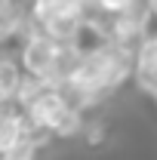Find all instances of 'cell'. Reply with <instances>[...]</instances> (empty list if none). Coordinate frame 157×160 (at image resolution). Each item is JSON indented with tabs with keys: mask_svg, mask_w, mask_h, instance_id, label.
<instances>
[{
	"mask_svg": "<svg viewBox=\"0 0 157 160\" xmlns=\"http://www.w3.org/2000/svg\"><path fill=\"white\" fill-rule=\"evenodd\" d=\"M59 49H62V43H56L46 31L37 34V37H31L28 43H22L19 62H22V68H25V74L46 77V74H49V68H53L56 59H59Z\"/></svg>",
	"mask_w": 157,
	"mask_h": 160,
	"instance_id": "cell-1",
	"label": "cell"
},
{
	"mask_svg": "<svg viewBox=\"0 0 157 160\" xmlns=\"http://www.w3.org/2000/svg\"><path fill=\"white\" fill-rule=\"evenodd\" d=\"M133 77L139 80V86L145 92L157 96V34H148V40L136 52V74Z\"/></svg>",
	"mask_w": 157,
	"mask_h": 160,
	"instance_id": "cell-2",
	"label": "cell"
},
{
	"mask_svg": "<svg viewBox=\"0 0 157 160\" xmlns=\"http://www.w3.org/2000/svg\"><path fill=\"white\" fill-rule=\"evenodd\" d=\"M71 105H68V99L62 96V92H56V89H49L43 99L28 111V120L34 123V126H43V129H53L56 123H59V117L68 111Z\"/></svg>",
	"mask_w": 157,
	"mask_h": 160,
	"instance_id": "cell-3",
	"label": "cell"
},
{
	"mask_svg": "<svg viewBox=\"0 0 157 160\" xmlns=\"http://www.w3.org/2000/svg\"><path fill=\"white\" fill-rule=\"evenodd\" d=\"M77 9H83L80 0H34V3H31V16H34L43 28L53 25L56 19H62V16L77 12Z\"/></svg>",
	"mask_w": 157,
	"mask_h": 160,
	"instance_id": "cell-4",
	"label": "cell"
},
{
	"mask_svg": "<svg viewBox=\"0 0 157 160\" xmlns=\"http://www.w3.org/2000/svg\"><path fill=\"white\" fill-rule=\"evenodd\" d=\"M22 80H25V71L16 65L13 56H6V59L0 62V96H3V102H13V99H16Z\"/></svg>",
	"mask_w": 157,
	"mask_h": 160,
	"instance_id": "cell-5",
	"label": "cell"
},
{
	"mask_svg": "<svg viewBox=\"0 0 157 160\" xmlns=\"http://www.w3.org/2000/svg\"><path fill=\"white\" fill-rule=\"evenodd\" d=\"M31 16V9L25 12L16 0H3V6H0V34L9 40L16 31H19L22 25H25V19Z\"/></svg>",
	"mask_w": 157,
	"mask_h": 160,
	"instance_id": "cell-6",
	"label": "cell"
},
{
	"mask_svg": "<svg viewBox=\"0 0 157 160\" xmlns=\"http://www.w3.org/2000/svg\"><path fill=\"white\" fill-rule=\"evenodd\" d=\"M80 129H83V111L68 108L59 117V123L53 126V136L56 139H71V136H80Z\"/></svg>",
	"mask_w": 157,
	"mask_h": 160,
	"instance_id": "cell-7",
	"label": "cell"
},
{
	"mask_svg": "<svg viewBox=\"0 0 157 160\" xmlns=\"http://www.w3.org/2000/svg\"><path fill=\"white\" fill-rule=\"evenodd\" d=\"M34 154H37V148H34L31 142L25 139L22 145H16L9 154H3V160H34Z\"/></svg>",
	"mask_w": 157,
	"mask_h": 160,
	"instance_id": "cell-8",
	"label": "cell"
},
{
	"mask_svg": "<svg viewBox=\"0 0 157 160\" xmlns=\"http://www.w3.org/2000/svg\"><path fill=\"white\" fill-rule=\"evenodd\" d=\"M133 3H136V0H99V6H102L108 16H120V12H126Z\"/></svg>",
	"mask_w": 157,
	"mask_h": 160,
	"instance_id": "cell-9",
	"label": "cell"
},
{
	"mask_svg": "<svg viewBox=\"0 0 157 160\" xmlns=\"http://www.w3.org/2000/svg\"><path fill=\"white\" fill-rule=\"evenodd\" d=\"M151 12H154V19H157V0H151Z\"/></svg>",
	"mask_w": 157,
	"mask_h": 160,
	"instance_id": "cell-10",
	"label": "cell"
}]
</instances>
